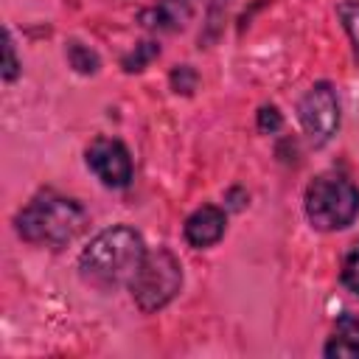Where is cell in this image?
<instances>
[{
  "instance_id": "7",
  "label": "cell",
  "mask_w": 359,
  "mask_h": 359,
  "mask_svg": "<svg viewBox=\"0 0 359 359\" xmlns=\"http://www.w3.org/2000/svg\"><path fill=\"white\" fill-rule=\"evenodd\" d=\"M224 227H227V213L219 205H202L185 219L182 236L194 250H205L224 236Z\"/></svg>"
},
{
  "instance_id": "10",
  "label": "cell",
  "mask_w": 359,
  "mask_h": 359,
  "mask_svg": "<svg viewBox=\"0 0 359 359\" xmlns=\"http://www.w3.org/2000/svg\"><path fill=\"white\" fill-rule=\"evenodd\" d=\"M65 56H67V65H70L76 73H81V76L98 73V67H101L98 53H95L90 45L79 42V39H67V45H65Z\"/></svg>"
},
{
  "instance_id": "17",
  "label": "cell",
  "mask_w": 359,
  "mask_h": 359,
  "mask_svg": "<svg viewBox=\"0 0 359 359\" xmlns=\"http://www.w3.org/2000/svg\"><path fill=\"white\" fill-rule=\"evenodd\" d=\"M244 202H247V194H241V188H230L227 191V205L230 208H244Z\"/></svg>"
},
{
  "instance_id": "11",
  "label": "cell",
  "mask_w": 359,
  "mask_h": 359,
  "mask_svg": "<svg viewBox=\"0 0 359 359\" xmlns=\"http://www.w3.org/2000/svg\"><path fill=\"white\" fill-rule=\"evenodd\" d=\"M337 17L351 39V48H353V56L359 62V0H339L337 3Z\"/></svg>"
},
{
  "instance_id": "1",
  "label": "cell",
  "mask_w": 359,
  "mask_h": 359,
  "mask_svg": "<svg viewBox=\"0 0 359 359\" xmlns=\"http://www.w3.org/2000/svg\"><path fill=\"white\" fill-rule=\"evenodd\" d=\"M143 236L129 224H112L101 230L79 255V275L98 289L129 286L146 258Z\"/></svg>"
},
{
  "instance_id": "8",
  "label": "cell",
  "mask_w": 359,
  "mask_h": 359,
  "mask_svg": "<svg viewBox=\"0 0 359 359\" xmlns=\"http://www.w3.org/2000/svg\"><path fill=\"white\" fill-rule=\"evenodd\" d=\"M194 14V0H160L157 6L140 11V22L151 31H180Z\"/></svg>"
},
{
  "instance_id": "12",
  "label": "cell",
  "mask_w": 359,
  "mask_h": 359,
  "mask_svg": "<svg viewBox=\"0 0 359 359\" xmlns=\"http://www.w3.org/2000/svg\"><path fill=\"white\" fill-rule=\"evenodd\" d=\"M157 56H160V45L146 39V42H137V45H135V50H132V53H126L121 65H123V70H126V73H137V70H143V67H146L151 59H157Z\"/></svg>"
},
{
  "instance_id": "16",
  "label": "cell",
  "mask_w": 359,
  "mask_h": 359,
  "mask_svg": "<svg viewBox=\"0 0 359 359\" xmlns=\"http://www.w3.org/2000/svg\"><path fill=\"white\" fill-rule=\"evenodd\" d=\"M342 283H345V289L359 294V247L351 250L342 261Z\"/></svg>"
},
{
  "instance_id": "5",
  "label": "cell",
  "mask_w": 359,
  "mask_h": 359,
  "mask_svg": "<svg viewBox=\"0 0 359 359\" xmlns=\"http://www.w3.org/2000/svg\"><path fill=\"white\" fill-rule=\"evenodd\" d=\"M297 121L314 149L334 140L339 132V98L331 81H314L297 101Z\"/></svg>"
},
{
  "instance_id": "3",
  "label": "cell",
  "mask_w": 359,
  "mask_h": 359,
  "mask_svg": "<svg viewBox=\"0 0 359 359\" xmlns=\"http://www.w3.org/2000/svg\"><path fill=\"white\" fill-rule=\"evenodd\" d=\"M303 210L309 224L320 233L345 230L359 216V188L345 174L323 171L306 185Z\"/></svg>"
},
{
  "instance_id": "15",
  "label": "cell",
  "mask_w": 359,
  "mask_h": 359,
  "mask_svg": "<svg viewBox=\"0 0 359 359\" xmlns=\"http://www.w3.org/2000/svg\"><path fill=\"white\" fill-rule=\"evenodd\" d=\"M255 126H258V132H264V135H275V132L283 126L280 109H278L275 104H264V107L255 112Z\"/></svg>"
},
{
  "instance_id": "2",
  "label": "cell",
  "mask_w": 359,
  "mask_h": 359,
  "mask_svg": "<svg viewBox=\"0 0 359 359\" xmlns=\"http://www.w3.org/2000/svg\"><path fill=\"white\" fill-rule=\"evenodd\" d=\"M84 227L87 210L81 208V202L73 196H62L56 191L36 194L14 216V230L22 241L50 250H62L70 241H76L84 233Z\"/></svg>"
},
{
  "instance_id": "6",
  "label": "cell",
  "mask_w": 359,
  "mask_h": 359,
  "mask_svg": "<svg viewBox=\"0 0 359 359\" xmlns=\"http://www.w3.org/2000/svg\"><path fill=\"white\" fill-rule=\"evenodd\" d=\"M84 160H87V168L101 180V185L112 191H121L132 182V174H135L132 154L118 137H95L87 146Z\"/></svg>"
},
{
  "instance_id": "9",
  "label": "cell",
  "mask_w": 359,
  "mask_h": 359,
  "mask_svg": "<svg viewBox=\"0 0 359 359\" xmlns=\"http://www.w3.org/2000/svg\"><path fill=\"white\" fill-rule=\"evenodd\" d=\"M323 353L328 359H359V320L353 314H339Z\"/></svg>"
},
{
  "instance_id": "4",
  "label": "cell",
  "mask_w": 359,
  "mask_h": 359,
  "mask_svg": "<svg viewBox=\"0 0 359 359\" xmlns=\"http://www.w3.org/2000/svg\"><path fill=\"white\" fill-rule=\"evenodd\" d=\"M182 289V264L168 247L149 250L135 280L129 283L132 300L143 314L165 309Z\"/></svg>"
},
{
  "instance_id": "14",
  "label": "cell",
  "mask_w": 359,
  "mask_h": 359,
  "mask_svg": "<svg viewBox=\"0 0 359 359\" xmlns=\"http://www.w3.org/2000/svg\"><path fill=\"white\" fill-rule=\"evenodd\" d=\"M168 84H171V90L177 95H191L196 90V84H199V76H196V70L191 65H177L171 70V76H168Z\"/></svg>"
},
{
  "instance_id": "13",
  "label": "cell",
  "mask_w": 359,
  "mask_h": 359,
  "mask_svg": "<svg viewBox=\"0 0 359 359\" xmlns=\"http://www.w3.org/2000/svg\"><path fill=\"white\" fill-rule=\"evenodd\" d=\"M20 70H22V62L17 59V48H14L11 31L6 28V31H3V70H0V76H3L6 84H11V81L20 76Z\"/></svg>"
}]
</instances>
